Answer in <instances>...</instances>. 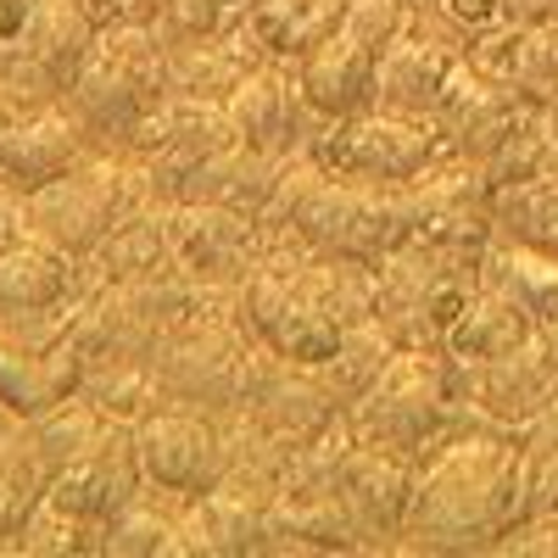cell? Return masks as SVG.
I'll use <instances>...</instances> for the list:
<instances>
[{"label":"cell","instance_id":"obj_1","mask_svg":"<svg viewBox=\"0 0 558 558\" xmlns=\"http://www.w3.org/2000/svg\"><path fill=\"white\" fill-rule=\"evenodd\" d=\"M525 520V452L514 430H447L418 452V486L397 553H492Z\"/></svg>","mask_w":558,"mask_h":558},{"label":"cell","instance_id":"obj_2","mask_svg":"<svg viewBox=\"0 0 558 558\" xmlns=\"http://www.w3.org/2000/svg\"><path fill=\"white\" fill-rule=\"evenodd\" d=\"M263 235L268 241H302L318 257L380 263L391 246H402L413 235L408 191L402 184L341 179L313 151H302V157H286L279 191L263 207Z\"/></svg>","mask_w":558,"mask_h":558},{"label":"cell","instance_id":"obj_3","mask_svg":"<svg viewBox=\"0 0 558 558\" xmlns=\"http://www.w3.org/2000/svg\"><path fill=\"white\" fill-rule=\"evenodd\" d=\"M252 330L241 318V286H207L191 313H179L157 352L151 368L179 408H202V413H229L241 402L246 380V357H252Z\"/></svg>","mask_w":558,"mask_h":558},{"label":"cell","instance_id":"obj_4","mask_svg":"<svg viewBox=\"0 0 558 558\" xmlns=\"http://www.w3.org/2000/svg\"><path fill=\"white\" fill-rule=\"evenodd\" d=\"M173 89L162 23H101L68 84V101L96 134V146L118 151L129 129Z\"/></svg>","mask_w":558,"mask_h":558},{"label":"cell","instance_id":"obj_5","mask_svg":"<svg viewBox=\"0 0 558 558\" xmlns=\"http://www.w3.org/2000/svg\"><path fill=\"white\" fill-rule=\"evenodd\" d=\"M23 202H28V229L34 235L57 241L73 257H89L123 213L146 207V202H162V196H157V184H151V173H146L140 157L96 146L78 168L45 179L39 191H28Z\"/></svg>","mask_w":558,"mask_h":558},{"label":"cell","instance_id":"obj_6","mask_svg":"<svg viewBox=\"0 0 558 558\" xmlns=\"http://www.w3.org/2000/svg\"><path fill=\"white\" fill-rule=\"evenodd\" d=\"M452 363L441 347H397V357L380 368L352 408L347 425L357 441L397 447V452H425L452 430Z\"/></svg>","mask_w":558,"mask_h":558},{"label":"cell","instance_id":"obj_7","mask_svg":"<svg viewBox=\"0 0 558 558\" xmlns=\"http://www.w3.org/2000/svg\"><path fill=\"white\" fill-rule=\"evenodd\" d=\"M313 157L341 173V179H368V184H408L425 173L430 162L447 157V140L436 129V118H408V112H386L368 107L352 118H336L318 134Z\"/></svg>","mask_w":558,"mask_h":558},{"label":"cell","instance_id":"obj_8","mask_svg":"<svg viewBox=\"0 0 558 558\" xmlns=\"http://www.w3.org/2000/svg\"><path fill=\"white\" fill-rule=\"evenodd\" d=\"M235 140H241V129H235V118H229V101L168 89V96L129 129V140L118 151L146 162L162 202H179L184 179H191L202 162H213L223 146H235Z\"/></svg>","mask_w":558,"mask_h":558},{"label":"cell","instance_id":"obj_9","mask_svg":"<svg viewBox=\"0 0 558 558\" xmlns=\"http://www.w3.org/2000/svg\"><path fill=\"white\" fill-rule=\"evenodd\" d=\"M408 229L458 257H481L497 241V184L486 162L441 157L408 184Z\"/></svg>","mask_w":558,"mask_h":558},{"label":"cell","instance_id":"obj_10","mask_svg":"<svg viewBox=\"0 0 558 558\" xmlns=\"http://www.w3.org/2000/svg\"><path fill=\"white\" fill-rule=\"evenodd\" d=\"M140 436V470L157 492H173V497H202L213 492L223 475H229V441H223V425L202 408H157L134 425Z\"/></svg>","mask_w":558,"mask_h":558},{"label":"cell","instance_id":"obj_11","mask_svg":"<svg viewBox=\"0 0 558 558\" xmlns=\"http://www.w3.org/2000/svg\"><path fill=\"white\" fill-rule=\"evenodd\" d=\"M263 218L218 202H168V257L179 274L202 279V286H241L263 263Z\"/></svg>","mask_w":558,"mask_h":558},{"label":"cell","instance_id":"obj_12","mask_svg":"<svg viewBox=\"0 0 558 558\" xmlns=\"http://www.w3.org/2000/svg\"><path fill=\"white\" fill-rule=\"evenodd\" d=\"M229 118H235L241 140L268 157H302L318 146V134L330 129L336 118H324L307 89L296 62H263L252 68L235 89H229Z\"/></svg>","mask_w":558,"mask_h":558},{"label":"cell","instance_id":"obj_13","mask_svg":"<svg viewBox=\"0 0 558 558\" xmlns=\"http://www.w3.org/2000/svg\"><path fill=\"white\" fill-rule=\"evenodd\" d=\"M140 486H146V470H140V436H134V425H123V418H107V430L51 475L45 502L73 514V520H84V525L107 531V520L123 502L140 497Z\"/></svg>","mask_w":558,"mask_h":558},{"label":"cell","instance_id":"obj_14","mask_svg":"<svg viewBox=\"0 0 558 558\" xmlns=\"http://www.w3.org/2000/svg\"><path fill=\"white\" fill-rule=\"evenodd\" d=\"M525 107H531V101H525L508 78H497V73H486V68H475L470 57H463V62L452 68V78H447L441 107H436V129H441V140H447L452 157L492 162L497 146L508 140V129L520 123Z\"/></svg>","mask_w":558,"mask_h":558},{"label":"cell","instance_id":"obj_15","mask_svg":"<svg viewBox=\"0 0 558 558\" xmlns=\"http://www.w3.org/2000/svg\"><path fill=\"white\" fill-rule=\"evenodd\" d=\"M418 486V452L357 441L341 463V497L363 531V547H397Z\"/></svg>","mask_w":558,"mask_h":558},{"label":"cell","instance_id":"obj_16","mask_svg":"<svg viewBox=\"0 0 558 558\" xmlns=\"http://www.w3.org/2000/svg\"><path fill=\"white\" fill-rule=\"evenodd\" d=\"M196 520L213 542V558H263L274 553V508H279V475L229 463V475L191 497Z\"/></svg>","mask_w":558,"mask_h":558},{"label":"cell","instance_id":"obj_17","mask_svg":"<svg viewBox=\"0 0 558 558\" xmlns=\"http://www.w3.org/2000/svg\"><path fill=\"white\" fill-rule=\"evenodd\" d=\"M89 151H96V134L84 129V118L73 112L68 96L28 107L12 134H7V157H0V179L17 184V191H39L45 179H57L68 168H78Z\"/></svg>","mask_w":558,"mask_h":558},{"label":"cell","instance_id":"obj_18","mask_svg":"<svg viewBox=\"0 0 558 558\" xmlns=\"http://www.w3.org/2000/svg\"><path fill=\"white\" fill-rule=\"evenodd\" d=\"M463 62L458 45L436 39V34H418L402 28L375 68V107L386 112H408V118H436L441 96H447V78Z\"/></svg>","mask_w":558,"mask_h":558},{"label":"cell","instance_id":"obj_19","mask_svg":"<svg viewBox=\"0 0 558 558\" xmlns=\"http://www.w3.org/2000/svg\"><path fill=\"white\" fill-rule=\"evenodd\" d=\"M78 291H84V263L62 252L57 241L28 229L12 246H0V318L68 307Z\"/></svg>","mask_w":558,"mask_h":558},{"label":"cell","instance_id":"obj_20","mask_svg":"<svg viewBox=\"0 0 558 558\" xmlns=\"http://www.w3.org/2000/svg\"><path fill=\"white\" fill-rule=\"evenodd\" d=\"M268 51L257 45L246 12L235 23H223L213 34H196V39H168V78L179 96H213V101H229L252 68H263Z\"/></svg>","mask_w":558,"mask_h":558},{"label":"cell","instance_id":"obj_21","mask_svg":"<svg viewBox=\"0 0 558 558\" xmlns=\"http://www.w3.org/2000/svg\"><path fill=\"white\" fill-rule=\"evenodd\" d=\"M84 375H89V363L78 357L73 341H62L51 352H34V347H23L0 330V402L17 418H34L62 397H78Z\"/></svg>","mask_w":558,"mask_h":558},{"label":"cell","instance_id":"obj_22","mask_svg":"<svg viewBox=\"0 0 558 558\" xmlns=\"http://www.w3.org/2000/svg\"><path fill=\"white\" fill-rule=\"evenodd\" d=\"M274 553H363L341 486H279Z\"/></svg>","mask_w":558,"mask_h":558},{"label":"cell","instance_id":"obj_23","mask_svg":"<svg viewBox=\"0 0 558 558\" xmlns=\"http://www.w3.org/2000/svg\"><path fill=\"white\" fill-rule=\"evenodd\" d=\"M279 173H286V157H268V151L246 146V140H235V146H223L213 162H202L184 179L179 202H218V207L263 218V207L279 191Z\"/></svg>","mask_w":558,"mask_h":558},{"label":"cell","instance_id":"obj_24","mask_svg":"<svg viewBox=\"0 0 558 558\" xmlns=\"http://www.w3.org/2000/svg\"><path fill=\"white\" fill-rule=\"evenodd\" d=\"M78 263H84V286H96V279H151V274L173 268V257H168V202H146V207L123 213L107 229V241Z\"/></svg>","mask_w":558,"mask_h":558},{"label":"cell","instance_id":"obj_25","mask_svg":"<svg viewBox=\"0 0 558 558\" xmlns=\"http://www.w3.org/2000/svg\"><path fill=\"white\" fill-rule=\"evenodd\" d=\"M536 330H542V324H536L514 296L481 279L475 302L463 307L458 324L441 336V352H447V363H492V357H502V352H514L520 341H531Z\"/></svg>","mask_w":558,"mask_h":558},{"label":"cell","instance_id":"obj_26","mask_svg":"<svg viewBox=\"0 0 558 558\" xmlns=\"http://www.w3.org/2000/svg\"><path fill=\"white\" fill-rule=\"evenodd\" d=\"M347 17V0H246V23L268 62H302Z\"/></svg>","mask_w":558,"mask_h":558},{"label":"cell","instance_id":"obj_27","mask_svg":"<svg viewBox=\"0 0 558 558\" xmlns=\"http://www.w3.org/2000/svg\"><path fill=\"white\" fill-rule=\"evenodd\" d=\"M481 279H486V286H497V291H508L536 324H553L558 318V257L553 252L497 235L481 252Z\"/></svg>","mask_w":558,"mask_h":558},{"label":"cell","instance_id":"obj_28","mask_svg":"<svg viewBox=\"0 0 558 558\" xmlns=\"http://www.w3.org/2000/svg\"><path fill=\"white\" fill-rule=\"evenodd\" d=\"M45 492H51V463H45L28 425L17 418V425L0 436V553H12L23 525L39 514Z\"/></svg>","mask_w":558,"mask_h":558},{"label":"cell","instance_id":"obj_29","mask_svg":"<svg viewBox=\"0 0 558 558\" xmlns=\"http://www.w3.org/2000/svg\"><path fill=\"white\" fill-rule=\"evenodd\" d=\"M397 357V336L386 330V318L375 313V318H357V324H347L341 330V341H336V352L318 363V380L330 386V397L341 402V408H352L368 386L380 380V368Z\"/></svg>","mask_w":558,"mask_h":558},{"label":"cell","instance_id":"obj_30","mask_svg":"<svg viewBox=\"0 0 558 558\" xmlns=\"http://www.w3.org/2000/svg\"><path fill=\"white\" fill-rule=\"evenodd\" d=\"M179 508H184V497L157 492V486L146 481V486H140V497L123 502L118 514L107 520L101 558H168V542H173V525H179Z\"/></svg>","mask_w":558,"mask_h":558},{"label":"cell","instance_id":"obj_31","mask_svg":"<svg viewBox=\"0 0 558 558\" xmlns=\"http://www.w3.org/2000/svg\"><path fill=\"white\" fill-rule=\"evenodd\" d=\"M84 397L107 418H123V425H140L146 413L168 408V391L157 380L151 357H107V363H96L84 375Z\"/></svg>","mask_w":558,"mask_h":558},{"label":"cell","instance_id":"obj_32","mask_svg":"<svg viewBox=\"0 0 558 558\" xmlns=\"http://www.w3.org/2000/svg\"><path fill=\"white\" fill-rule=\"evenodd\" d=\"M558 168V118L553 107H525L520 123L508 129V140L497 146V157L486 162L492 184L502 191V184H525V179H547Z\"/></svg>","mask_w":558,"mask_h":558},{"label":"cell","instance_id":"obj_33","mask_svg":"<svg viewBox=\"0 0 558 558\" xmlns=\"http://www.w3.org/2000/svg\"><path fill=\"white\" fill-rule=\"evenodd\" d=\"M497 235L525 241L558 257V168L547 179L502 184L497 191Z\"/></svg>","mask_w":558,"mask_h":558},{"label":"cell","instance_id":"obj_34","mask_svg":"<svg viewBox=\"0 0 558 558\" xmlns=\"http://www.w3.org/2000/svg\"><path fill=\"white\" fill-rule=\"evenodd\" d=\"M28 425V436H34V447L45 452V463H51V475L62 470V463H73L89 441H96L101 430H107V413L89 402L84 391L78 397H62V402H51L45 413H34V418H23Z\"/></svg>","mask_w":558,"mask_h":558},{"label":"cell","instance_id":"obj_35","mask_svg":"<svg viewBox=\"0 0 558 558\" xmlns=\"http://www.w3.org/2000/svg\"><path fill=\"white\" fill-rule=\"evenodd\" d=\"M34 34H39V0H0V84L28 107L57 101L34 78Z\"/></svg>","mask_w":558,"mask_h":558},{"label":"cell","instance_id":"obj_36","mask_svg":"<svg viewBox=\"0 0 558 558\" xmlns=\"http://www.w3.org/2000/svg\"><path fill=\"white\" fill-rule=\"evenodd\" d=\"M107 542L101 525H84L73 514H62V508L39 502V514L23 525V536L12 542V553H28V558H96Z\"/></svg>","mask_w":558,"mask_h":558},{"label":"cell","instance_id":"obj_37","mask_svg":"<svg viewBox=\"0 0 558 558\" xmlns=\"http://www.w3.org/2000/svg\"><path fill=\"white\" fill-rule=\"evenodd\" d=\"M508 84H514L525 101H536V107H547L558 96V17L520 28L514 62H508Z\"/></svg>","mask_w":558,"mask_h":558},{"label":"cell","instance_id":"obj_38","mask_svg":"<svg viewBox=\"0 0 558 558\" xmlns=\"http://www.w3.org/2000/svg\"><path fill=\"white\" fill-rule=\"evenodd\" d=\"M241 12H246V0H168L162 34L168 39H196V34H213L223 23H235Z\"/></svg>","mask_w":558,"mask_h":558},{"label":"cell","instance_id":"obj_39","mask_svg":"<svg viewBox=\"0 0 558 558\" xmlns=\"http://www.w3.org/2000/svg\"><path fill=\"white\" fill-rule=\"evenodd\" d=\"M492 553H508V558H558V514H531V520H520Z\"/></svg>","mask_w":558,"mask_h":558},{"label":"cell","instance_id":"obj_40","mask_svg":"<svg viewBox=\"0 0 558 558\" xmlns=\"http://www.w3.org/2000/svg\"><path fill=\"white\" fill-rule=\"evenodd\" d=\"M17 235H28V202L17 184L0 179V246H12Z\"/></svg>","mask_w":558,"mask_h":558},{"label":"cell","instance_id":"obj_41","mask_svg":"<svg viewBox=\"0 0 558 558\" xmlns=\"http://www.w3.org/2000/svg\"><path fill=\"white\" fill-rule=\"evenodd\" d=\"M502 17H508V23H520V28H531V23L558 17V0H502Z\"/></svg>","mask_w":558,"mask_h":558},{"label":"cell","instance_id":"obj_42","mask_svg":"<svg viewBox=\"0 0 558 558\" xmlns=\"http://www.w3.org/2000/svg\"><path fill=\"white\" fill-rule=\"evenodd\" d=\"M28 112V101L23 96H12L7 84H0V157H7V134H12V123Z\"/></svg>","mask_w":558,"mask_h":558},{"label":"cell","instance_id":"obj_43","mask_svg":"<svg viewBox=\"0 0 558 558\" xmlns=\"http://www.w3.org/2000/svg\"><path fill=\"white\" fill-rule=\"evenodd\" d=\"M12 425H17V413H12V408H7V402H0V436H7V430H12Z\"/></svg>","mask_w":558,"mask_h":558},{"label":"cell","instance_id":"obj_44","mask_svg":"<svg viewBox=\"0 0 558 558\" xmlns=\"http://www.w3.org/2000/svg\"><path fill=\"white\" fill-rule=\"evenodd\" d=\"M547 107H553V118H558V96H553V101H547Z\"/></svg>","mask_w":558,"mask_h":558}]
</instances>
